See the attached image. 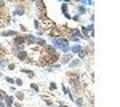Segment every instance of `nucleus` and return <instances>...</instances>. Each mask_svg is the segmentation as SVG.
I'll use <instances>...</instances> for the list:
<instances>
[{
  "instance_id": "f257e3e1",
  "label": "nucleus",
  "mask_w": 120,
  "mask_h": 107,
  "mask_svg": "<svg viewBox=\"0 0 120 107\" xmlns=\"http://www.w3.org/2000/svg\"><path fill=\"white\" fill-rule=\"evenodd\" d=\"M66 77H67V81H69L71 86L79 85V83H82V81H83V75H82V74H79V72H75V70H69L67 74H66Z\"/></svg>"
},
{
  "instance_id": "f03ea898",
  "label": "nucleus",
  "mask_w": 120,
  "mask_h": 107,
  "mask_svg": "<svg viewBox=\"0 0 120 107\" xmlns=\"http://www.w3.org/2000/svg\"><path fill=\"white\" fill-rule=\"evenodd\" d=\"M11 46H18V48H21V50H26L27 46H26L24 34H22V35H21V34H18L16 37H13V42H11Z\"/></svg>"
},
{
  "instance_id": "7ed1b4c3",
  "label": "nucleus",
  "mask_w": 120,
  "mask_h": 107,
  "mask_svg": "<svg viewBox=\"0 0 120 107\" xmlns=\"http://www.w3.org/2000/svg\"><path fill=\"white\" fill-rule=\"evenodd\" d=\"M13 15H15V16H22V15H26V7H24V3L16 2V7L13 10Z\"/></svg>"
},
{
  "instance_id": "20e7f679",
  "label": "nucleus",
  "mask_w": 120,
  "mask_h": 107,
  "mask_svg": "<svg viewBox=\"0 0 120 107\" xmlns=\"http://www.w3.org/2000/svg\"><path fill=\"white\" fill-rule=\"evenodd\" d=\"M35 38L37 37L32 34H24V40H26V46H35Z\"/></svg>"
},
{
  "instance_id": "39448f33",
  "label": "nucleus",
  "mask_w": 120,
  "mask_h": 107,
  "mask_svg": "<svg viewBox=\"0 0 120 107\" xmlns=\"http://www.w3.org/2000/svg\"><path fill=\"white\" fill-rule=\"evenodd\" d=\"M72 61V54L71 53H66V54H61V58H59V64L63 66V64H69Z\"/></svg>"
},
{
  "instance_id": "423d86ee",
  "label": "nucleus",
  "mask_w": 120,
  "mask_h": 107,
  "mask_svg": "<svg viewBox=\"0 0 120 107\" xmlns=\"http://www.w3.org/2000/svg\"><path fill=\"white\" fill-rule=\"evenodd\" d=\"M83 50V45H71L69 46V53L71 54H79Z\"/></svg>"
},
{
  "instance_id": "0eeeda50",
  "label": "nucleus",
  "mask_w": 120,
  "mask_h": 107,
  "mask_svg": "<svg viewBox=\"0 0 120 107\" xmlns=\"http://www.w3.org/2000/svg\"><path fill=\"white\" fill-rule=\"evenodd\" d=\"M27 58H29L27 50H24V51H19V53L16 54V59H18V61H21V63H26V61H27Z\"/></svg>"
},
{
  "instance_id": "6e6552de",
  "label": "nucleus",
  "mask_w": 120,
  "mask_h": 107,
  "mask_svg": "<svg viewBox=\"0 0 120 107\" xmlns=\"http://www.w3.org/2000/svg\"><path fill=\"white\" fill-rule=\"evenodd\" d=\"M19 32L16 30H13V29H8V30H2L0 32V37H16Z\"/></svg>"
},
{
  "instance_id": "1a4fd4ad",
  "label": "nucleus",
  "mask_w": 120,
  "mask_h": 107,
  "mask_svg": "<svg viewBox=\"0 0 120 107\" xmlns=\"http://www.w3.org/2000/svg\"><path fill=\"white\" fill-rule=\"evenodd\" d=\"M13 102H15V96H5V99H3V104H5V107H13Z\"/></svg>"
},
{
  "instance_id": "9d476101",
  "label": "nucleus",
  "mask_w": 120,
  "mask_h": 107,
  "mask_svg": "<svg viewBox=\"0 0 120 107\" xmlns=\"http://www.w3.org/2000/svg\"><path fill=\"white\" fill-rule=\"evenodd\" d=\"M72 102H74L75 106H79V107H83L85 106V98H83V96H77Z\"/></svg>"
},
{
  "instance_id": "9b49d317",
  "label": "nucleus",
  "mask_w": 120,
  "mask_h": 107,
  "mask_svg": "<svg viewBox=\"0 0 120 107\" xmlns=\"http://www.w3.org/2000/svg\"><path fill=\"white\" fill-rule=\"evenodd\" d=\"M82 61H79V59H72V61H71V63H69V67H71V70H72V69H77V67H80V66H82Z\"/></svg>"
},
{
  "instance_id": "f8f14e48",
  "label": "nucleus",
  "mask_w": 120,
  "mask_h": 107,
  "mask_svg": "<svg viewBox=\"0 0 120 107\" xmlns=\"http://www.w3.org/2000/svg\"><path fill=\"white\" fill-rule=\"evenodd\" d=\"M88 56H90V54H88V51H86V50H85V46H83V50L79 53V61H82V63H83Z\"/></svg>"
},
{
  "instance_id": "ddd939ff",
  "label": "nucleus",
  "mask_w": 120,
  "mask_h": 107,
  "mask_svg": "<svg viewBox=\"0 0 120 107\" xmlns=\"http://www.w3.org/2000/svg\"><path fill=\"white\" fill-rule=\"evenodd\" d=\"M24 98H26L24 91H21V89H19V91H16V93H15V99H18L19 102H22V101H24Z\"/></svg>"
},
{
  "instance_id": "4468645a",
  "label": "nucleus",
  "mask_w": 120,
  "mask_h": 107,
  "mask_svg": "<svg viewBox=\"0 0 120 107\" xmlns=\"http://www.w3.org/2000/svg\"><path fill=\"white\" fill-rule=\"evenodd\" d=\"M8 58H0V69H5L7 66H8Z\"/></svg>"
},
{
  "instance_id": "2eb2a0df",
  "label": "nucleus",
  "mask_w": 120,
  "mask_h": 107,
  "mask_svg": "<svg viewBox=\"0 0 120 107\" xmlns=\"http://www.w3.org/2000/svg\"><path fill=\"white\" fill-rule=\"evenodd\" d=\"M30 91L32 93H38L40 91V86H38L37 83H30Z\"/></svg>"
},
{
  "instance_id": "dca6fc26",
  "label": "nucleus",
  "mask_w": 120,
  "mask_h": 107,
  "mask_svg": "<svg viewBox=\"0 0 120 107\" xmlns=\"http://www.w3.org/2000/svg\"><path fill=\"white\" fill-rule=\"evenodd\" d=\"M5 81H7L8 85H15V78H13V77H8V75L5 77Z\"/></svg>"
},
{
  "instance_id": "f3484780",
  "label": "nucleus",
  "mask_w": 120,
  "mask_h": 107,
  "mask_svg": "<svg viewBox=\"0 0 120 107\" xmlns=\"http://www.w3.org/2000/svg\"><path fill=\"white\" fill-rule=\"evenodd\" d=\"M48 86H50V89H51V91H55V89L58 88V85H56V81H50V83H48Z\"/></svg>"
},
{
  "instance_id": "a211bd4d",
  "label": "nucleus",
  "mask_w": 120,
  "mask_h": 107,
  "mask_svg": "<svg viewBox=\"0 0 120 107\" xmlns=\"http://www.w3.org/2000/svg\"><path fill=\"white\" fill-rule=\"evenodd\" d=\"M21 74H26V75H29V74H30V72H34V70H30V69H27V67H22V69H21Z\"/></svg>"
},
{
  "instance_id": "6ab92c4d",
  "label": "nucleus",
  "mask_w": 120,
  "mask_h": 107,
  "mask_svg": "<svg viewBox=\"0 0 120 107\" xmlns=\"http://www.w3.org/2000/svg\"><path fill=\"white\" fill-rule=\"evenodd\" d=\"M61 67H63V66H61L59 63H55L53 66H51V69H53V72H55V70H58V69H61Z\"/></svg>"
},
{
  "instance_id": "aec40b11",
  "label": "nucleus",
  "mask_w": 120,
  "mask_h": 107,
  "mask_svg": "<svg viewBox=\"0 0 120 107\" xmlns=\"http://www.w3.org/2000/svg\"><path fill=\"white\" fill-rule=\"evenodd\" d=\"M7 67H8V70H15L16 69V63H8Z\"/></svg>"
},
{
  "instance_id": "412c9836",
  "label": "nucleus",
  "mask_w": 120,
  "mask_h": 107,
  "mask_svg": "<svg viewBox=\"0 0 120 107\" xmlns=\"http://www.w3.org/2000/svg\"><path fill=\"white\" fill-rule=\"evenodd\" d=\"M22 83H24L22 78H15V85H16V86H22Z\"/></svg>"
},
{
  "instance_id": "4be33fe9",
  "label": "nucleus",
  "mask_w": 120,
  "mask_h": 107,
  "mask_svg": "<svg viewBox=\"0 0 120 107\" xmlns=\"http://www.w3.org/2000/svg\"><path fill=\"white\" fill-rule=\"evenodd\" d=\"M63 93H64L66 96H69V94H71V89H69V88H67V86L64 85V86H63Z\"/></svg>"
},
{
  "instance_id": "5701e85b",
  "label": "nucleus",
  "mask_w": 120,
  "mask_h": 107,
  "mask_svg": "<svg viewBox=\"0 0 120 107\" xmlns=\"http://www.w3.org/2000/svg\"><path fill=\"white\" fill-rule=\"evenodd\" d=\"M5 96H7V93H5L3 89H0V102H3V99H5Z\"/></svg>"
},
{
  "instance_id": "b1692460",
  "label": "nucleus",
  "mask_w": 120,
  "mask_h": 107,
  "mask_svg": "<svg viewBox=\"0 0 120 107\" xmlns=\"http://www.w3.org/2000/svg\"><path fill=\"white\" fill-rule=\"evenodd\" d=\"M56 104H58V107H69L67 104H64L63 101H56Z\"/></svg>"
},
{
  "instance_id": "393cba45",
  "label": "nucleus",
  "mask_w": 120,
  "mask_h": 107,
  "mask_svg": "<svg viewBox=\"0 0 120 107\" xmlns=\"http://www.w3.org/2000/svg\"><path fill=\"white\" fill-rule=\"evenodd\" d=\"M19 27H21V30H22V32H27V27L24 26V24H19Z\"/></svg>"
},
{
  "instance_id": "a878e982",
  "label": "nucleus",
  "mask_w": 120,
  "mask_h": 107,
  "mask_svg": "<svg viewBox=\"0 0 120 107\" xmlns=\"http://www.w3.org/2000/svg\"><path fill=\"white\" fill-rule=\"evenodd\" d=\"M27 77H29V78H30V80H34V77H35V74H34V72H30V74H29Z\"/></svg>"
},
{
  "instance_id": "bb28decb",
  "label": "nucleus",
  "mask_w": 120,
  "mask_h": 107,
  "mask_svg": "<svg viewBox=\"0 0 120 107\" xmlns=\"http://www.w3.org/2000/svg\"><path fill=\"white\" fill-rule=\"evenodd\" d=\"M0 107H5V104H3V102H0Z\"/></svg>"
},
{
  "instance_id": "cd10ccee",
  "label": "nucleus",
  "mask_w": 120,
  "mask_h": 107,
  "mask_svg": "<svg viewBox=\"0 0 120 107\" xmlns=\"http://www.w3.org/2000/svg\"><path fill=\"white\" fill-rule=\"evenodd\" d=\"M0 77H2V72H0Z\"/></svg>"
}]
</instances>
